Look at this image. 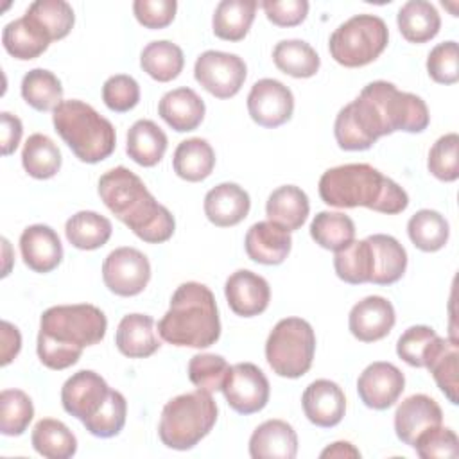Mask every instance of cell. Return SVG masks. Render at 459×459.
Instances as JSON below:
<instances>
[{
    "label": "cell",
    "mask_w": 459,
    "mask_h": 459,
    "mask_svg": "<svg viewBox=\"0 0 459 459\" xmlns=\"http://www.w3.org/2000/svg\"><path fill=\"white\" fill-rule=\"evenodd\" d=\"M106 330V314L95 305L50 307L39 317L38 357L48 369H66L81 359L84 348L99 344Z\"/></svg>",
    "instance_id": "cell-1"
},
{
    "label": "cell",
    "mask_w": 459,
    "mask_h": 459,
    "mask_svg": "<svg viewBox=\"0 0 459 459\" xmlns=\"http://www.w3.org/2000/svg\"><path fill=\"white\" fill-rule=\"evenodd\" d=\"M97 190L108 210L143 242L161 244L174 235V215L133 170L122 165L109 169L100 176Z\"/></svg>",
    "instance_id": "cell-2"
},
{
    "label": "cell",
    "mask_w": 459,
    "mask_h": 459,
    "mask_svg": "<svg viewBox=\"0 0 459 459\" xmlns=\"http://www.w3.org/2000/svg\"><path fill=\"white\" fill-rule=\"evenodd\" d=\"M319 197L333 208H357L396 215L409 206L407 192L368 163L332 167L319 178Z\"/></svg>",
    "instance_id": "cell-3"
},
{
    "label": "cell",
    "mask_w": 459,
    "mask_h": 459,
    "mask_svg": "<svg viewBox=\"0 0 459 459\" xmlns=\"http://www.w3.org/2000/svg\"><path fill=\"white\" fill-rule=\"evenodd\" d=\"M161 339L174 346L208 348L221 337V319L213 292L199 281L181 283L170 307L158 321Z\"/></svg>",
    "instance_id": "cell-4"
},
{
    "label": "cell",
    "mask_w": 459,
    "mask_h": 459,
    "mask_svg": "<svg viewBox=\"0 0 459 459\" xmlns=\"http://www.w3.org/2000/svg\"><path fill=\"white\" fill-rule=\"evenodd\" d=\"M353 102L377 138L396 131L421 133L430 122L429 108L421 97L400 91L387 81L366 84Z\"/></svg>",
    "instance_id": "cell-5"
},
{
    "label": "cell",
    "mask_w": 459,
    "mask_h": 459,
    "mask_svg": "<svg viewBox=\"0 0 459 459\" xmlns=\"http://www.w3.org/2000/svg\"><path fill=\"white\" fill-rule=\"evenodd\" d=\"M52 124L75 158L84 163H99L117 147L113 124L82 100H63L52 111Z\"/></svg>",
    "instance_id": "cell-6"
},
{
    "label": "cell",
    "mask_w": 459,
    "mask_h": 459,
    "mask_svg": "<svg viewBox=\"0 0 459 459\" xmlns=\"http://www.w3.org/2000/svg\"><path fill=\"white\" fill-rule=\"evenodd\" d=\"M217 412L212 393L197 389L174 396L161 409L158 436L167 448L190 450L210 434Z\"/></svg>",
    "instance_id": "cell-7"
},
{
    "label": "cell",
    "mask_w": 459,
    "mask_h": 459,
    "mask_svg": "<svg viewBox=\"0 0 459 459\" xmlns=\"http://www.w3.org/2000/svg\"><path fill=\"white\" fill-rule=\"evenodd\" d=\"M389 29L377 14H355L341 23L328 39L335 63L359 68L373 63L387 47Z\"/></svg>",
    "instance_id": "cell-8"
},
{
    "label": "cell",
    "mask_w": 459,
    "mask_h": 459,
    "mask_svg": "<svg viewBox=\"0 0 459 459\" xmlns=\"http://www.w3.org/2000/svg\"><path fill=\"white\" fill-rule=\"evenodd\" d=\"M316 333L301 317L280 319L265 342V359L271 369L283 378L303 377L314 360Z\"/></svg>",
    "instance_id": "cell-9"
},
{
    "label": "cell",
    "mask_w": 459,
    "mask_h": 459,
    "mask_svg": "<svg viewBox=\"0 0 459 459\" xmlns=\"http://www.w3.org/2000/svg\"><path fill=\"white\" fill-rule=\"evenodd\" d=\"M247 75V66L242 57L221 50L203 52L194 65L195 81L213 97H235Z\"/></svg>",
    "instance_id": "cell-10"
},
{
    "label": "cell",
    "mask_w": 459,
    "mask_h": 459,
    "mask_svg": "<svg viewBox=\"0 0 459 459\" xmlns=\"http://www.w3.org/2000/svg\"><path fill=\"white\" fill-rule=\"evenodd\" d=\"M102 280L104 285L117 296H136L151 280L149 258L134 247H117L104 258Z\"/></svg>",
    "instance_id": "cell-11"
},
{
    "label": "cell",
    "mask_w": 459,
    "mask_h": 459,
    "mask_svg": "<svg viewBox=\"0 0 459 459\" xmlns=\"http://www.w3.org/2000/svg\"><path fill=\"white\" fill-rule=\"evenodd\" d=\"M269 380L253 362H238L231 366L222 385L228 405L238 414H255L269 402Z\"/></svg>",
    "instance_id": "cell-12"
},
{
    "label": "cell",
    "mask_w": 459,
    "mask_h": 459,
    "mask_svg": "<svg viewBox=\"0 0 459 459\" xmlns=\"http://www.w3.org/2000/svg\"><path fill=\"white\" fill-rule=\"evenodd\" d=\"M247 111L253 122L274 129L290 120L294 111V95L276 79H260L247 95Z\"/></svg>",
    "instance_id": "cell-13"
},
{
    "label": "cell",
    "mask_w": 459,
    "mask_h": 459,
    "mask_svg": "<svg viewBox=\"0 0 459 459\" xmlns=\"http://www.w3.org/2000/svg\"><path fill=\"white\" fill-rule=\"evenodd\" d=\"M405 389L403 373L391 362H373L357 378L360 402L375 411L393 407Z\"/></svg>",
    "instance_id": "cell-14"
},
{
    "label": "cell",
    "mask_w": 459,
    "mask_h": 459,
    "mask_svg": "<svg viewBox=\"0 0 459 459\" xmlns=\"http://www.w3.org/2000/svg\"><path fill=\"white\" fill-rule=\"evenodd\" d=\"M109 391L111 387L99 373L91 369H81L63 384L61 403L70 416L84 421L104 405Z\"/></svg>",
    "instance_id": "cell-15"
},
{
    "label": "cell",
    "mask_w": 459,
    "mask_h": 459,
    "mask_svg": "<svg viewBox=\"0 0 459 459\" xmlns=\"http://www.w3.org/2000/svg\"><path fill=\"white\" fill-rule=\"evenodd\" d=\"M396 323L394 307L382 296H368L350 310L348 326L360 342H375L389 335Z\"/></svg>",
    "instance_id": "cell-16"
},
{
    "label": "cell",
    "mask_w": 459,
    "mask_h": 459,
    "mask_svg": "<svg viewBox=\"0 0 459 459\" xmlns=\"http://www.w3.org/2000/svg\"><path fill=\"white\" fill-rule=\"evenodd\" d=\"M224 294L230 308L242 317H255L262 314L271 301L267 280L249 269L231 273L226 280Z\"/></svg>",
    "instance_id": "cell-17"
},
{
    "label": "cell",
    "mask_w": 459,
    "mask_h": 459,
    "mask_svg": "<svg viewBox=\"0 0 459 459\" xmlns=\"http://www.w3.org/2000/svg\"><path fill=\"white\" fill-rule=\"evenodd\" d=\"M301 407L310 423L330 429L341 423L346 412V398L342 389L326 378L314 380L301 396Z\"/></svg>",
    "instance_id": "cell-18"
},
{
    "label": "cell",
    "mask_w": 459,
    "mask_h": 459,
    "mask_svg": "<svg viewBox=\"0 0 459 459\" xmlns=\"http://www.w3.org/2000/svg\"><path fill=\"white\" fill-rule=\"evenodd\" d=\"M437 425H443V411L437 402L427 394H412L396 407L394 432L398 439L409 446L414 445L423 430Z\"/></svg>",
    "instance_id": "cell-19"
},
{
    "label": "cell",
    "mask_w": 459,
    "mask_h": 459,
    "mask_svg": "<svg viewBox=\"0 0 459 459\" xmlns=\"http://www.w3.org/2000/svg\"><path fill=\"white\" fill-rule=\"evenodd\" d=\"M247 256L262 265H280L290 253L292 237L285 228L271 222H255L244 238Z\"/></svg>",
    "instance_id": "cell-20"
},
{
    "label": "cell",
    "mask_w": 459,
    "mask_h": 459,
    "mask_svg": "<svg viewBox=\"0 0 459 459\" xmlns=\"http://www.w3.org/2000/svg\"><path fill=\"white\" fill-rule=\"evenodd\" d=\"M20 251L25 265L34 273H50L63 260L59 235L47 224L27 226L20 235Z\"/></svg>",
    "instance_id": "cell-21"
},
{
    "label": "cell",
    "mask_w": 459,
    "mask_h": 459,
    "mask_svg": "<svg viewBox=\"0 0 459 459\" xmlns=\"http://www.w3.org/2000/svg\"><path fill=\"white\" fill-rule=\"evenodd\" d=\"M249 208V194L237 183H221L204 195V215L219 228H230L242 222L247 217Z\"/></svg>",
    "instance_id": "cell-22"
},
{
    "label": "cell",
    "mask_w": 459,
    "mask_h": 459,
    "mask_svg": "<svg viewBox=\"0 0 459 459\" xmlns=\"http://www.w3.org/2000/svg\"><path fill=\"white\" fill-rule=\"evenodd\" d=\"M296 454V430L283 420H267L260 423L249 437V455L253 459H294Z\"/></svg>",
    "instance_id": "cell-23"
},
{
    "label": "cell",
    "mask_w": 459,
    "mask_h": 459,
    "mask_svg": "<svg viewBox=\"0 0 459 459\" xmlns=\"http://www.w3.org/2000/svg\"><path fill=\"white\" fill-rule=\"evenodd\" d=\"M204 111L203 99L186 86L167 91L158 102V115L178 133L197 129L204 118Z\"/></svg>",
    "instance_id": "cell-24"
},
{
    "label": "cell",
    "mask_w": 459,
    "mask_h": 459,
    "mask_svg": "<svg viewBox=\"0 0 459 459\" xmlns=\"http://www.w3.org/2000/svg\"><path fill=\"white\" fill-rule=\"evenodd\" d=\"M115 344L129 359L151 357L161 346L154 330V319L147 314L124 316L117 326Z\"/></svg>",
    "instance_id": "cell-25"
},
{
    "label": "cell",
    "mask_w": 459,
    "mask_h": 459,
    "mask_svg": "<svg viewBox=\"0 0 459 459\" xmlns=\"http://www.w3.org/2000/svg\"><path fill=\"white\" fill-rule=\"evenodd\" d=\"M310 212L308 195L296 185H283L271 192L265 203L267 221L285 228L287 231L299 230Z\"/></svg>",
    "instance_id": "cell-26"
},
{
    "label": "cell",
    "mask_w": 459,
    "mask_h": 459,
    "mask_svg": "<svg viewBox=\"0 0 459 459\" xmlns=\"http://www.w3.org/2000/svg\"><path fill=\"white\" fill-rule=\"evenodd\" d=\"M425 368L452 405L459 403V344L454 337H439L430 350Z\"/></svg>",
    "instance_id": "cell-27"
},
{
    "label": "cell",
    "mask_w": 459,
    "mask_h": 459,
    "mask_svg": "<svg viewBox=\"0 0 459 459\" xmlns=\"http://www.w3.org/2000/svg\"><path fill=\"white\" fill-rule=\"evenodd\" d=\"M373 249V276L369 283L393 285L407 269V251L391 235L375 233L366 237Z\"/></svg>",
    "instance_id": "cell-28"
},
{
    "label": "cell",
    "mask_w": 459,
    "mask_h": 459,
    "mask_svg": "<svg viewBox=\"0 0 459 459\" xmlns=\"http://www.w3.org/2000/svg\"><path fill=\"white\" fill-rule=\"evenodd\" d=\"M50 43V38L27 14L9 22L2 30V45L5 52L20 61L39 57Z\"/></svg>",
    "instance_id": "cell-29"
},
{
    "label": "cell",
    "mask_w": 459,
    "mask_h": 459,
    "mask_svg": "<svg viewBox=\"0 0 459 459\" xmlns=\"http://www.w3.org/2000/svg\"><path fill=\"white\" fill-rule=\"evenodd\" d=\"M167 143L169 140L163 129L156 122L142 118L136 120L127 131L126 152L134 163L142 167H154L165 156Z\"/></svg>",
    "instance_id": "cell-30"
},
{
    "label": "cell",
    "mask_w": 459,
    "mask_h": 459,
    "mask_svg": "<svg viewBox=\"0 0 459 459\" xmlns=\"http://www.w3.org/2000/svg\"><path fill=\"white\" fill-rule=\"evenodd\" d=\"M396 23L409 43H427L436 38L441 29L437 9L425 0L405 2L398 11Z\"/></svg>",
    "instance_id": "cell-31"
},
{
    "label": "cell",
    "mask_w": 459,
    "mask_h": 459,
    "mask_svg": "<svg viewBox=\"0 0 459 459\" xmlns=\"http://www.w3.org/2000/svg\"><path fill=\"white\" fill-rule=\"evenodd\" d=\"M258 4L255 0H222L212 18L213 34L224 41H240L247 36Z\"/></svg>",
    "instance_id": "cell-32"
},
{
    "label": "cell",
    "mask_w": 459,
    "mask_h": 459,
    "mask_svg": "<svg viewBox=\"0 0 459 459\" xmlns=\"http://www.w3.org/2000/svg\"><path fill=\"white\" fill-rule=\"evenodd\" d=\"M172 167L181 179L197 183L212 174L215 167V152L204 138H188L176 147Z\"/></svg>",
    "instance_id": "cell-33"
},
{
    "label": "cell",
    "mask_w": 459,
    "mask_h": 459,
    "mask_svg": "<svg viewBox=\"0 0 459 459\" xmlns=\"http://www.w3.org/2000/svg\"><path fill=\"white\" fill-rule=\"evenodd\" d=\"M111 231V221L91 210H81L74 213L65 224L66 240L82 251L102 247L109 240Z\"/></svg>",
    "instance_id": "cell-34"
},
{
    "label": "cell",
    "mask_w": 459,
    "mask_h": 459,
    "mask_svg": "<svg viewBox=\"0 0 459 459\" xmlns=\"http://www.w3.org/2000/svg\"><path fill=\"white\" fill-rule=\"evenodd\" d=\"M34 450L47 459H70L77 452V437L59 420H39L30 434Z\"/></svg>",
    "instance_id": "cell-35"
},
{
    "label": "cell",
    "mask_w": 459,
    "mask_h": 459,
    "mask_svg": "<svg viewBox=\"0 0 459 459\" xmlns=\"http://www.w3.org/2000/svg\"><path fill=\"white\" fill-rule=\"evenodd\" d=\"M140 66L154 81L169 82L181 74L185 66V56L176 43L169 39H158L143 47L140 54Z\"/></svg>",
    "instance_id": "cell-36"
},
{
    "label": "cell",
    "mask_w": 459,
    "mask_h": 459,
    "mask_svg": "<svg viewBox=\"0 0 459 459\" xmlns=\"http://www.w3.org/2000/svg\"><path fill=\"white\" fill-rule=\"evenodd\" d=\"M276 68L290 77L307 79L317 74L321 59L317 52L303 39H281L273 48Z\"/></svg>",
    "instance_id": "cell-37"
},
{
    "label": "cell",
    "mask_w": 459,
    "mask_h": 459,
    "mask_svg": "<svg viewBox=\"0 0 459 459\" xmlns=\"http://www.w3.org/2000/svg\"><path fill=\"white\" fill-rule=\"evenodd\" d=\"M61 163V151L52 138L41 133H34L27 138L22 151V165L30 178L50 179L59 172Z\"/></svg>",
    "instance_id": "cell-38"
},
{
    "label": "cell",
    "mask_w": 459,
    "mask_h": 459,
    "mask_svg": "<svg viewBox=\"0 0 459 459\" xmlns=\"http://www.w3.org/2000/svg\"><path fill=\"white\" fill-rule=\"evenodd\" d=\"M407 235L420 251L434 253L446 246L450 237V226L439 212L423 208L409 219Z\"/></svg>",
    "instance_id": "cell-39"
},
{
    "label": "cell",
    "mask_w": 459,
    "mask_h": 459,
    "mask_svg": "<svg viewBox=\"0 0 459 459\" xmlns=\"http://www.w3.org/2000/svg\"><path fill=\"white\" fill-rule=\"evenodd\" d=\"M22 97L36 111H54L63 102V86L56 74L32 68L22 79Z\"/></svg>",
    "instance_id": "cell-40"
},
{
    "label": "cell",
    "mask_w": 459,
    "mask_h": 459,
    "mask_svg": "<svg viewBox=\"0 0 459 459\" xmlns=\"http://www.w3.org/2000/svg\"><path fill=\"white\" fill-rule=\"evenodd\" d=\"M25 14L50 38V41L66 38L75 23L74 9L65 0H36L29 5Z\"/></svg>",
    "instance_id": "cell-41"
},
{
    "label": "cell",
    "mask_w": 459,
    "mask_h": 459,
    "mask_svg": "<svg viewBox=\"0 0 459 459\" xmlns=\"http://www.w3.org/2000/svg\"><path fill=\"white\" fill-rule=\"evenodd\" d=\"M310 237L321 247L337 253L355 240V224L341 212H319L310 222Z\"/></svg>",
    "instance_id": "cell-42"
},
{
    "label": "cell",
    "mask_w": 459,
    "mask_h": 459,
    "mask_svg": "<svg viewBox=\"0 0 459 459\" xmlns=\"http://www.w3.org/2000/svg\"><path fill=\"white\" fill-rule=\"evenodd\" d=\"M335 274L351 285L369 283L373 276V249L368 238L353 240L333 256Z\"/></svg>",
    "instance_id": "cell-43"
},
{
    "label": "cell",
    "mask_w": 459,
    "mask_h": 459,
    "mask_svg": "<svg viewBox=\"0 0 459 459\" xmlns=\"http://www.w3.org/2000/svg\"><path fill=\"white\" fill-rule=\"evenodd\" d=\"M333 134L342 151H366L378 140L364 122L353 100L339 109L333 124Z\"/></svg>",
    "instance_id": "cell-44"
},
{
    "label": "cell",
    "mask_w": 459,
    "mask_h": 459,
    "mask_svg": "<svg viewBox=\"0 0 459 459\" xmlns=\"http://www.w3.org/2000/svg\"><path fill=\"white\" fill-rule=\"evenodd\" d=\"M34 418L30 396L22 389H4L0 393V432L4 436H22Z\"/></svg>",
    "instance_id": "cell-45"
},
{
    "label": "cell",
    "mask_w": 459,
    "mask_h": 459,
    "mask_svg": "<svg viewBox=\"0 0 459 459\" xmlns=\"http://www.w3.org/2000/svg\"><path fill=\"white\" fill-rule=\"evenodd\" d=\"M127 402L120 391L111 389L104 405L88 420L82 421L84 429L97 437H113L120 434L126 425Z\"/></svg>",
    "instance_id": "cell-46"
},
{
    "label": "cell",
    "mask_w": 459,
    "mask_h": 459,
    "mask_svg": "<svg viewBox=\"0 0 459 459\" xmlns=\"http://www.w3.org/2000/svg\"><path fill=\"white\" fill-rule=\"evenodd\" d=\"M230 369L231 366L222 355L199 353L194 355L188 362V378L197 389L215 393L222 391Z\"/></svg>",
    "instance_id": "cell-47"
},
{
    "label": "cell",
    "mask_w": 459,
    "mask_h": 459,
    "mask_svg": "<svg viewBox=\"0 0 459 459\" xmlns=\"http://www.w3.org/2000/svg\"><path fill=\"white\" fill-rule=\"evenodd\" d=\"M429 172L445 183H452L459 178V136L457 133H446L439 136L429 151L427 160Z\"/></svg>",
    "instance_id": "cell-48"
},
{
    "label": "cell",
    "mask_w": 459,
    "mask_h": 459,
    "mask_svg": "<svg viewBox=\"0 0 459 459\" xmlns=\"http://www.w3.org/2000/svg\"><path fill=\"white\" fill-rule=\"evenodd\" d=\"M437 339L439 335L430 326H411L398 337L396 355L412 368H425V360Z\"/></svg>",
    "instance_id": "cell-49"
},
{
    "label": "cell",
    "mask_w": 459,
    "mask_h": 459,
    "mask_svg": "<svg viewBox=\"0 0 459 459\" xmlns=\"http://www.w3.org/2000/svg\"><path fill=\"white\" fill-rule=\"evenodd\" d=\"M412 448L421 459H450L459 455V439L452 429L437 425L423 430Z\"/></svg>",
    "instance_id": "cell-50"
},
{
    "label": "cell",
    "mask_w": 459,
    "mask_h": 459,
    "mask_svg": "<svg viewBox=\"0 0 459 459\" xmlns=\"http://www.w3.org/2000/svg\"><path fill=\"white\" fill-rule=\"evenodd\" d=\"M427 72L439 84H455L459 81V48L455 41L436 45L427 56Z\"/></svg>",
    "instance_id": "cell-51"
},
{
    "label": "cell",
    "mask_w": 459,
    "mask_h": 459,
    "mask_svg": "<svg viewBox=\"0 0 459 459\" xmlns=\"http://www.w3.org/2000/svg\"><path fill=\"white\" fill-rule=\"evenodd\" d=\"M102 100L108 109L115 113H126L140 102V86L131 75H111L102 86Z\"/></svg>",
    "instance_id": "cell-52"
},
{
    "label": "cell",
    "mask_w": 459,
    "mask_h": 459,
    "mask_svg": "<svg viewBox=\"0 0 459 459\" xmlns=\"http://www.w3.org/2000/svg\"><path fill=\"white\" fill-rule=\"evenodd\" d=\"M176 0H134L133 13L145 29H165L176 16Z\"/></svg>",
    "instance_id": "cell-53"
},
{
    "label": "cell",
    "mask_w": 459,
    "mask_h": 459,
    "mask_svg": "<svg viewBox=\"0 0 459 459\" xmlns=\"http://www.w3.org/2000/svg\"><path fill=\"white\" fill-rule=\"evenodd\" d=\"M262 9L267 20L278 27H296L308 14L307 0H264Z\"/></svg>",
    "instance_id": "cell-54"
},
{
    "label": "cell",
    "mask_w": 459,
    "mask_h": 459,
    "mask_svg": "<svg viewBox=\"0 0 459 459\" xmlns=\"http://www.w3.org/2000/svg\"><path fill=\"white\" fill-rule=\"evenodd\" d=\"M0 133H2V154L9 156L16 151L22 134H23V126L22 120L16 115H11L9 111L0 113Z\"/></svg>",
    "instance_id": "cell-55"
},
{
    "label": "cell",
    "mask_w": 459,
    "mask_h": 459,
    "mask_svg": "<svg viewBox=\"0 0 459 459\" xmlns=\"http://www.w3.org/2000/svg\"><path fill=\"white\" fill-rule=\"evenodd\" d=\"M0 335H2V360L0 362H2V366H7L9 362H13V359L22 350V335H20V330L9 321H2Z\"/></svg>",
    "instance_id": "cell-56"
},
{
    "label": "cell",
    "mask_w": 459,
    "mask_h": 459,
    "mask_svg": "<svg viewBox=\"0 0 459 459\" xmlns=\"http://www.w3.org/2000/svg\"><path fill=\"white\" fill-rule=\"evenodd\" d=\"M321 457H360V452L350 441H335L319 454Z\"/></svg>",
    "instance_id": "cell-57"
}]
</instances>
